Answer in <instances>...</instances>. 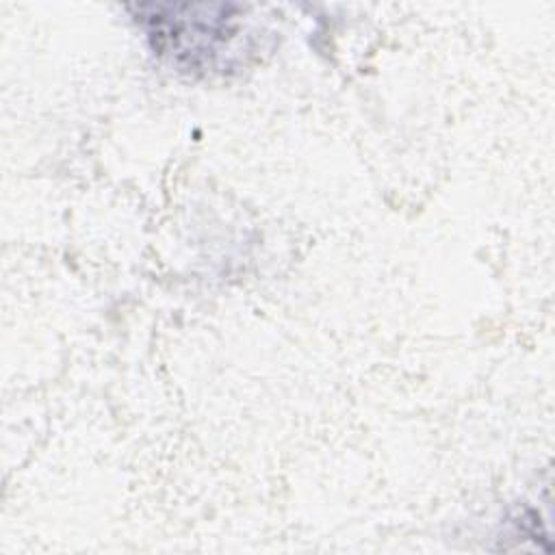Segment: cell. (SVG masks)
<instances>
[{
  "label": "cell",
  "mask_w": 555,
  "mask_h": 555,
  "mask_svg": "<svg viewBox=\"0 0 555 555\" xmlns=\"http://www.w3.org/2000/svg\"><path fill=\"white\" fill-rule=\"evenodd\" d=\"M232 4H147L139 22L156 54L184 72H215L228 65L234 37L241 33Z\"/></svg>",
  "instance_id": "cell-1"
}]
</instances>
